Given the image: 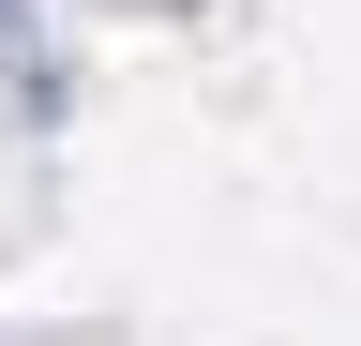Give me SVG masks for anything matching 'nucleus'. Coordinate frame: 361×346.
Returning <instances> with one entry per match:
<instances>
[{
	"label": "nucleus",
	"mask_w": 361,
	"mask_h": 346,
	"mask_svg": "<svg viewBox=\"0 0 361 346\" xmlns=\"http://www.w3.org/2000/svg\"><path fill=\"white\" fill-rule=\"evenodd\" d=\"M0 30H16V0H0Z\"/></svg>",
	"instance_id": "1"
}]
</instances>
